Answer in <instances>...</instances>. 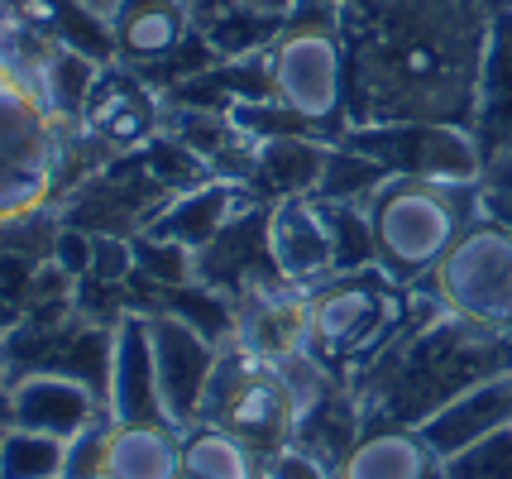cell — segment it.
Returning <instances> with one entry per match:
<instances>
[{
    "label": "cell",
    "instance_id": "cell-2",
    "mask_svg": "<svg viewBox=\"0 0 512 479\" xmlns=\"http://www.w3.org/2000/svg\"><path fill=\"white\" fill-rule=\"evenodd\" d=\"M512 369V331L479 326L446 312L417 288L412 317L359 369L350 388L359 398L364 427H422L436 408Z\"/></svg>",
    "mask_w": 512,
    "mask_h": 479
},
{
    "label": "cell",
    "instance_id": "cell-39",
    "mask_svg": "<svg viewBox=\"0 0 512 479\" xmlns=\"http://www.w3.org/2000/svg\"><path fill=\"white\" fill-rule=\"evenodd\" d=\"M0 331H5V312H0Z\"/></svg>",
    "mask_w": 512,
    "mask_h": 479
},
{
    "label": "cell",
    "instance_id": "cell-13",
    "mask_svg": "<svg viewBox=\"0 0 512 479\" xmlns=\"http://www.w3.org/2000/svg\"><path fill=\"white\" fill-rule=\"evenodd\" d=\"M5 422L72 441L77 432H87L96 422H115V417H111V403L91 384L72 379V374H58V369H34V374L10 379Z\"/></svg>",
    "mask_w": 512,
    "mask_h": 479
},
{
    "label": "cell",
    "instance_id": "cell-7",
    "mask_svg": "<svg viewBox=\"0 0 512 479\" xmlns=\"http://www.w3.org/2000/svg\"><path fill=\"white\" fill-rule=\"evenodd\" d=\"M201 422H216L225 432L245 436L249 446L268 456L292 441V398L278 374V360L259 355L245 336H225L216 350V369L206 384Z\"/></svg>",
    "mask_w": 512,
    "mask_h": 479
},
{
    "label": "cell",
    "instance_id": "cell-19",
    "mask_svg": "<svg viewBox=\"0 0 512 479\" xmlns=\"http://www.w3.org/2000/svg\"><path fill=\"white\" fill-rule=\"evenodd\" d=\"M503 427H512V369L465 388L460 398H450L446 408H436L422 422V436L431 441L436 456L450 460L460 451H469L474 441L503 432Z\"/></svg>",
    "mask_w": 512,
    "mask_h": 479
},
{
    "label": "cell",
    "instance_id": "cell-31",
    "mask_svg": "<svg viewBox=\"0 0 512 479\" xmlns=\"http://www.w3.org/2000/svg\"><path fill=\"white\" fill-rule=\"evenodd\" d=\"M479 206H484V216H493L498 226L512 230V149L484 154V168H479Z\"/></svg>",
    "mask_w": 512,
    "mask_h": 479
},
{
    "label": "cell",
    "instance_id": "cell-26",
    "mask_svg": "<svg viewBox=\"0 0 512 479\" xmlns=\"http://www.w3.org/2000/svg\"><path fill=\"white\" fill-rule=\"evenodd\" d=\"M101 68H106V63H96V58L77 53V48H63V44H53L48 63L39 68V92H44L48 111L58 115L67 130H77L82 106H87V96H91V87H96V72Z\"/></svg>",
    "mask_w": 512,
    "mask_h": 479
},
{
    "label": "cell",
    "instance_id": "cell-18",
    "mask_svg": "<svg viewBox=\"0 0 512 479\" xmlns=\"http://www.w3.org/2000/svg\"><path fill=\"white\" fill-rule=\"evenodd\" d=\"M111 417L115 422H168L154 365V326L149 312H125L115 321L111 350ZM173 427V422H168Z\"/></svg>",
    "mask_w": 512,
    "mask_h": 479
},
{
    "label": "cell",
    "instance_id": "cell-28",
    "mask_svg": "<svg viewBox=\"0 0 512 479\" xmlns=\"http://www.w3.org/2000/svg\"><path fill=\"white\" fill-rule=\"evenodd\" d=\"M383 178H393L383 163H374L369 154H359V149H350V144H335L331 163H326V178H321V187H316V197L364 206L374 192H379Z\"/></svg>",
    "mask_w": 512,
    "mask_h": 479
},
{
    "label": "cell",
    "instance_id": "cell-22",
    "mask_svg": "<svg viewBox=\"0 0 512 479\" xmlns=\"http://www.w3.org/2000/svg\"><path fill=\"white\" fill-rule=\"evenodd\" d=\"M106 479H182V432L168 422H111Z\"/></svg>",
    "mask_w": 512,
    "mask_h": 479
},
{
    "label": "cell",
    "instance_id": "cell-17",
    "mask_svg": "<svg viewBox=\"0 0 512 479\" xmlns=\"http://www.w3.org/2000/svg\"><path fill=\"white\" fill-rule=\"evenodd\" d=\"M249 206H268V197L259 187L240 183V178H206V183H197V187L173 192L168 206L149 221V235H163V240L187 245V250L197 254V250H206L240 211H249Z\"/></svg>",
    "mask_w": 512,
    "mask_h": 479
},
{
    "label": "cell",
    "instance_id": "cell-4",
    "mask_svg": "<svg viewBox=\"0 0 512 479\" xmlns=\"http://www.w3.org/2000/svg\"><path fill=\"white\" fill-rule=\"evenodd\" d=\"M268 63V101L283 106L288 115L307 120L316 135L335 139L350 130L345 115V39L335 5L302 0L283 29L264 48Z\"/></svg>",
    "mask_w": 512,
    "mask_h": 479
},
{
    "label": "cell",
    "instance_id": "cell-21",
    "mask_svg": "<svg viewBox=\"0 0 512 479\" xmlns=\"http://www.w3.org/2000/svg\"><path fill=\"white\" fill-rule=\"evenodd\" d=\"M331 139L321 135H268L254 139V163H249V187H259L268 202L278 197H307L321 187L326 163H331Z\"/></svg>",
    "mask_w": 512,
    "mask_h": 479
},
{
    "label": "cell",
    "instance_id": "cell-33",
    "mask_svg": "<svg viewBox=\"0 0 512 479\" xmlns=\"http://www.w3.org/2000/svg\"><path fill=\"white\" fill-rule=\"evenodd\" d=\"M91 250H96V235L82 226H67L58 221V240H53V269L63 278H87L91 274Z\"/></svg>",
    "mask_w": 512,
    "mask_h": 479
},
{
    "label": "cell",
    "instance_id": "cell-16",
    "mask_svg": "<svg viewBox=\"0 0 512 479\" xmlns=\"http://www.w3.org/2000/svg\"><path fill=\"white\" fill-rule=\"evenodd\" d=\"M106 24H111L115 63H125L134 72L163 68L197 34L187 0H120Z\"/></svg>",
    "mask_w": 512,
    "mask_h": 479
},
{
    "label": "cell",
    "instance_id": "cell-20",
    "mask_svg": "<svg viewBox=\"0 0 512 479\" xmlns=\"http://www.w3.org/2000/svg\"><path fill=\"white\" fill-rule=\"evenodd\" d=\"M335 479H450L422 427H364Z\"/></svg>",
    "mask_w": 512,
    "mask_h": 479
},
{
    "label": "cell",
    "instance_id": "cell-15",
    "mask_svg": "<svg viewBox=\"0 0 512 479\" xmlns=\"http://www.w3.org/2000/svg\"><path fill=\"white\" fill-rule=\"evenodd\" d=\"M197 283H206V288H216L225 297L268 288V283H288L278 274L273 254H268V206L240 211L206 250H197Z\"/></svg>",
    "mask_w": 512,
    "mask_h": 479
},
{
    "label": "cell",
    "instance_id": "cell-42",
    "mask_svg": "<svg viewBox=\"0 0 512 479\" xmlns=\"http://www.w3.org/2000/svg\"><path fill=\"white\" fill-rule=\"evenodd\" d=\"M0 5H5V0H0Z\"/></svg>",
    "mask_w": 512,
    "mask_h": 479
},
{
    "label": "cell",
    "instance_id": "cell-43",
    "mask_svg": "<svg viewBox=\"0 0 512 479\" xmlns=\"http://www.w3.org/2000/svg\"><path fill=\"white\" fill-rule=\"evenodd\" d=\"M259 479H264V475H259Z\"/></svg>",
    "mask_w": 512,
    "mask_h": 479
},
{
    "label": "cell",
    "instance_id": "cell-12",
    "mask_svg": "<svg viewBox=\"0 0 512 479\" xmlns=\"http://www.w3.org/2000/svg\"><path fill=\"white\" fill-rule=\"evenodd\" d=\"M154 365H158V393H163V412L168 422L187 432L201 422V403H206V384L216 369V350L221 341L201 336L197 326H187L173 312H154Z\"/></svg>",
    "mask_w": 512,
    "mask_h": 479
},
{
    "label": "cell",
    "instance_id": "cell-41",
    "mask_svg": "<svg viewBox=\"0 0 512 479\" xmlns=\"http://www.w3.org/2000/svg\"><path fill=\"white\" fill-rule=\"evenodd\" d=\"M0 427H5V422H0Z\"/></svg>",
    "mask_w": 512,
    "mask_h": 479
},
{
    "label": "cell",
    "instance_id": "cell-23",
    "mask_svg": "<svg viewBox=\"0 0 512 479\" xmlns=\"http://www.w3.org/2000/svg\"><path fill=\"white\" fill-rule=\"evenodd\" d=\"M469 135L479 139L484 154L512 149V5H498V15H493V44Z\"/></svg>",
    "mask_w": 512,
    "mask_h": 479
},
{
    "label": "cell",
    "instance_id": "cell-40",
    "mask_svg": "<svg viewBox=\"0 0 512 479\" xmlns=\"http://www.w3.org/2000/svg\"><path fill=\"white\" fill-rule=\"evenodd\" d=\"M0 422H5V408H0Z\"/></svg>",
    "mask_w": 512,
    "mask_h": 479
},
{
    "label": "cell",
    "instance_id": "cell-14",
    "mask_svg": "<svg viewBox=\"0 0 512 479\" xmlns=\"http://www.w3.org/2000/svg\"><path fill=\"white\" fill-rule=\"evenodd\" d=\"M268 254L292 288H316L321 278L335 274L331 216L316 192L268 202Z\"/></svg>",
    "mask_w": 512,
    "mask_h": 479
},
{
    "label": "cell",
    "instance_id": "cell-1",
    "mask_svg": "<svg viewBox=\"0 0 512 479\" xmlns=\"http://www.w3.org/2000/svg\"><path fill=\"white\" fill-rule=\"evenodd\" d=\"M498 0H340L350 125H474Z\"/></svg>",
    "mask_w": 512,
    "mask_h": 479
},
{
    "label": "cell",
    "instance_id": "cell-32",
    "mask_svg": "<svg viewBox=\"0 0 512 479\" xmlns=\"http://www.w3.org/2000/svg\"><path fill=\"white\" fill-rule=\"evenodd\" d=\"M106 436H111V422H96L72 436L63 456V479H106Z\"/></svg>",
    "mask_w": 512,
    "mask_h": 479
},
{
    "label": "cell",
    "instance_id": "cell-3",
    "mask_svg": "<svg viewBox=\"0 0 512 479\" xmlns=\"http://www.w3.org/2000/svg\"><path fill=\"white\" fill-rule=\"evenodd\" d=\"M479 178L474 183H450V178H407L393 173L383 178L379 192L364 202L369 230H374V264L402 288H417L450 245L479 216Z\"/></svg>",
    "mask_w": 512,
    "mask_h": 479
},
{
    "label": "cell",
    "instance_id": "cell-11",
    "mask_svg": "<svg viewBox=\"0 0 512 479\" xmlns=\"http://www.w3.org/2000/svg\"><path fill=\"white\" fill-rule=\"evenodd\" d=\"M77 130L106 144L111 154H139L163 135V92H154L144 77L125 63H106L96 72Z\"/></svg>",
    "mask_w": 512,
    "mask_h": 479
},
{
    "label": "cell",
    "instance_id": "cell-10",
    "mask_svg": "<svg viewBox=\"0 0 512 479\" xmlns=\"http://www.w3.org/2000/svg\"><path fill=\"white\" fill-rule=\"evenodd\" d=\"M335 144H350L359 154L383 163L388 173L407 178H450L474 183L484 168L479 139L460 125H431V120H393V125H350Z\"/></svg>",
    "mask_w": 512,
    "mask_h": 479
},
{
    "label": "cell",
    "instance_id": "cell-38",
    "mask_svg": "<svg viewBox=\"0 0 512 479\" xmlns=\"http://www.w3.org/2000/svg\"><path fill=\"white\" fill-rule=\"evenodd\" d=\"M5 388H10V374H5V355H0V408H5Z\"/></svg>",
    "mask_w": 512,
    "mask_h": 479
},
{
    "label": "cell",
    "instance_id": "cell-34",
    "mask_svg": "<svg viewBox=\"0 0 512 479\" xmlns=\"http://www.w3.org/2000/svg\"><path fill=\"white\" fill-rule=\"evenodd\" d=\"M259 475L264 479H335L331 465H321L312 451H302V446H278V451H268L259 460Z\"/></svg>",
    "mask_w": 512,
    "mask_h": 479
},
{
    "label": "cell",
    "instance_id": "cell-6",
    "mask_svg": "<svg viewBox=\"0 0 512 479\" xmlns=\"http://www.w3.org/2000/svg\"><path fill=\"white\" fill-rule=\"evenodd\" d=\"M63 149L67 125L48 111L39 82L0 58V221L58 206Z\"/></svg>",
    "mask_w": 512,
    "mask_h": 479
},
{
    "label": "cell",
    "instance_id": "cell-25",
    "mask_svg": "<svg viewBox=\"0 0 512 479\" xmlns=\"http://www.w3.org/2000/svg\"><path fill=\"white\" fill-rule=\"evenodd\" d=\"M259 451L216 422L182 432V479H259Z\"/></svg>",
    "mask_w": 512,
    "mask_h": 479
},
{
    "label": "cell",
    "instance_id": "cell-8",
    "mask_svg": "<svg viewBox=\"0 0 512 479\" xmlns=\"http://www.w3.org/2000/svg\"><path fill=\"white\" fill-rule=\"evenodd\" d=\"M417 288L455 317L512 331V230L479 211Z\"/></svg>",
    "mask_w": 512,
    "mask_h": 479
},
{
    "label": "cell",
    "instance_id": "cell-36",
    "mask_svg": "<svg viewBox=\"0 0 512 479\" xmlns=\"http://www.w3.org/2000/svg\"><path fill=\"white\" fill-rule=\"evenodd\" d=\"M249 10H259V15H292L302 0H245Z\"/></svg>",
    "mask_w": 512,
    "mask_h": 479
},
{
    "label": "cell",
    "instance_id": "cell-9",
    "mask_svg": "<svg viewBox=\"0 0 512 479\" xmlns=\"http://www.w3.org/2000/svg\"><path fill=\"white\" fill-rule=\"evenodd\" d=\"M173 192L178 187L154 168L149 149H139V154H120V159L101 163L91 178H82L58 202V221L82 226L91 235H125V240H134L139 230H149V221L168 206Z\"/></svg>",
    "mask_w": 512,
    "mask_h": 479
},
{
    "label": "cell",
    "instance_id": "cell-27",
    "mask_svg": "<svg viewBox=\"0 0 512 479\" xmlns=\"http://www.w3.org/2000/svg\"><path fill=\"white\" fill-rule=\"evenodd\" d=\"M67 441L29 427H0V479H63Z\"/></svg>",
    "mask_w": 512,
    "mask_h": 479
},
{
    "label": "cell",
    "instance_id": "cell-29",
    "mask_svg": "<svg viewBox=\"0 0 512 479\" xmlns=\"http://www.w3.org/2000/svg\"><path fill=\"white\" fill-rule=\"evenodd\" d=\"M130 250H134V274L149 278V283L178 288V283H192V278H197V254L187 250V245H173V240H163V235L139 230L130 240Z\"/></svg>",
    "mask_w": 512,
    "mask_h": 479
},
{
    "label": "cell",
    "instance_id": "cell-35",
    "mask_svg": "<svg viewBox=\"0 0 512 479\" xmlns=\"http://www.w3.org/2000/svg\"><path fill=\"white\" fill-rule=\"evenodd\" d=\"M91 274L106 278V283H130L134 278V250L125 235H96V250H91Z\"/></svg>",
    "mask_w": 512,
    "mask_h": 479
},
{
    "label": "cell",
    "instance_id": "cell-24",
    "mask_svg": "<svg viewBox=\"0 0 512 479\" xmlns=\"http://www.w3.org/2000/svg\"><path fill=\"white\" fill-rule=\"evenodd\" d=\"M10 10L34 34H44L48 44L77 48V53H87L96 63H115L111 24L101 15H91L87 5H77V0H10Z\"/></svg>",
    "mask_w": 512,
    "mask_h": 479
},
{
    "label": "cell",
    "instance_id": "cell-37",
    "mask_svg": "<svg viewBox=\"0 0 512 479\" xmlns=\"http://www.w3.org/2000/svg\"><path fill=\"white\" fill-rule=\"evenodd\" d=\"M77 5H87L91 15H101V20H111V10L120 5V0H77Z\"/></svg>",
    "mask_w": 512,
    "mask_h": 479
},
{
    "label": "cell",
    "instance_id": "cell-5",
    "mask_svg": "<svg viewBox=\"0 0 512 479\" xmlns=\"http://www.w3.org/2000/svg\"><path fill=\"white\" fill-rule=\"evenodd\" d=\"M417 288H402L379 264L321 278L307 288V350L335 374L355 379L412 317Z\"/></svg>",
    "mask_w": 512,
    "mask_h": 479
},
{
    "label": "cell",
    "instance_id": "cell-30",
    "mask_svg": "<svg viewBox=\"0 0 512 479\" xmlns=\"http://www.w3.org/2000/svg\"><path fill=\"white\" fill-rule=\"evenodd\" d=\"M450 479H512V427L474 441L469 451L446 460Z\"/></svg>",
    "mask_w": 512,
    "mask_h": 479
}]
</instances>
